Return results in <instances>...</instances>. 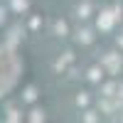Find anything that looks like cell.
Here are the masks:
<instances>
[{
	"label": "cell",
	"mask_w": 123,
	"mask_h": 123,
	"mask_svg": "<svg viewBox=\"0 0 123 123\" xmlns=\"http://www.w3.org/2000/svg\"><path fill=\"white\" fill-rule=\"evenodd\" d=\"M12 7L15 10H25L27 7V0H12Z\"/></svg>",
	"instance_id": "1"
},
{
	"label": "cell",
	"mask_w": 123,
	"mask_h": 123,
	"mask_svg": "<svg viewBox=\"0 0 123 123\" xmlns=\"http://www.w3.org/2000/svg\"><path fill=\"white\" fill-rule=\"evenodd\" d=\"M35 96H37L35 89H27V91H25V98H27V101H35Z\"/></svg>",
	"instance_id": "2"
},
{
	"label": "cell",
	"mask_w": 123,
	"mask_h": 123,
	"mask_svg": "<svg viewBox=\"0 0 123 123\" xmlns=\"http://www.w3.org/2000/svg\"><path fill=\"white\" fill-rule=\"evenodd\" d=\"M57 32L64 35V32H67V25H64V22H57Z\"/></svg>",
	"instance_id": "3"
}]
</instances>
